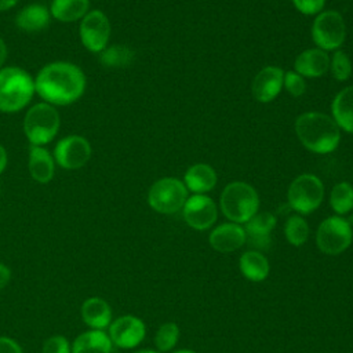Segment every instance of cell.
Listing matches in <instances>:
<instances>
[{
    "mask_svg": "<svg viewBox=\"0 0 353 353\" xmlns=\"http://www.w3.org/2000/svg\"><path fill=\"white\" fill-rule=\"evenodd\" d=\"M87 88V77L80 66L68 61L46 63L34 76V91L52 106H68L79 101Z\"/></svg>",
    "mask_w": 353,
    "mask_h": 353,
    "instance_id": "1",
    "label": "cell"
},
{
    "mask_svg": "<svg viewBox=\"0 0 353 353\" xmlns=\"http://www.w3.org/2000/svg\"><path fill=\"white\" fill-rule=\"evenodd\" d=\"M295 131L305 148L314 153H330L339 143V127L327 114L309 112L295 121Z\"/></svg>",
    "mask_w": 353,
    "mask_h": 353,
    "instance_id": "2",
    "label": "cell"
},
{
    "mask_svg": "<svg viewBox=\"0 0 353 353\" xmlns=\"http://www.w3.org/2000/svg\"><path fill=\"white\" fill-rule=\"evenodd\" d=\"M34 79L19 66H3L0 69V112L17 113L25 109L33 99Z\"/></svg>",
    "mask_w": 353,
    "mask_h": 353,
    "instance_id": "3",
    "label": "cell"
},
{
    "mask_svg": "<svg viewBox=\"0 0 353 353\" xmlns=\"http://www.w3.org/2000/svg\"><path fill=\"white\" fill-rule=\"evenodd\" d=\"M61 127V117L55 106L47 102L32 105L23 116V132L30 145L46 146L52 142Z\"/></svg>",
    "mask_w": 353,
    "mask_h": 353,
    "instance_id": "4",
    "label": "cell"
},
{
    "mask_svg": "<svg viewBox=\"0 0 353 353\" xmlns=\"http://www.w3.org/2000/svg\"><path fill=\"white\" fill-rule=\"evenodd\" d=\"M258 207V193L245 182H232L222 192V212L234 223L248 222L256 214Z\"/></svg>",
    "mask_w": 353,
    "mask_h": 353,
    "instance_id": "5",
    "label": "cell"
},
{
    "mask_svg": "<svg viewBox=\"0 0 353 353\" xmlns=\"http://www.w3.org/2000/svg\"><path fill=\"white\" fill-rule=\"evenodd\" d=\"M188 200L185 185L176 178L156 181L148 193L149 205L160 214H174L183 208Z\"/></svg>",
    "mask_w": 353,
    "mask_h": 353,
    "instance_id": "6",
    "label": "cell"
},
{
    "mask_svg": "<svg viewBox=\"0 0 353 353\" xmlns=\"http://www.w3.org/2000/svg\"><path fill=\"white\" fill-rule=\"evenodd\" d=\"M352 226L341 216H330L324 219L316 234L317 247L327 255L342 254L352 244Z\"/></svg>",
    "mask_w": 353,
    "mask_h": 353,
    "instance_id": "7",
    "label": "cell"
},
{
    "mask_svg": "<svg viewBox=\"0 0 353 353\" xmlns=\"http://www.w3.org/2000/svg\"><path fill=\"white\" fill-rule=\"evenodd\" d=\"M324 188L321 181L312 175L303 174L299 175L290 185L288 189V203L299 214H310L314 211L323 201Z\"/></svg>",
    "mask_w": 353,
    "mask_h": 353,
    "instance_id": "8",
    "label": "cell"
},
{
    "mask_svg": "<svg viewBox=\"0 0 353 353\" xmlns=\"http://www.w3.org/2000/svg\"><path fill=\"white\" fill-rule=\"evenodd\" d=\"M91 143L83 135L70 134L61 138L52 150L55 164L63 170H79L91 159Z\"/></svg>",
    "mask_w": 353,
    "mask_h": 353,
    "instance_id": "9",
    "label": "cell"
},
{
    "mask_svg": "<svg viewBox=\"0 0 353 353\" xmlns=\"http://www.w3.org/2000/svg\"><path fill=\"white\" fill-rule=\"evenodd\" d=\"M79 36L85 50L94 54L102 52L110 39V22L101 10H90L79 25Z\"/></svg>",
    "mask_w": 353,
    "mask_h": 353,
    "instance_id": "10",
    "label": "cell"
},
{
    "mask_svg": "<svg viewBox=\"0 0 353 353\" xmlns=\"http://www.w3.org/2000/svg\"><path fill=\"white\" fill-rule=\"evenodd\" d=\"M346 28L343 18L336 11L321 12L313 22L312 37L321 50H335L345 39Z\"/></svg>",
    "mask_w": 353,
    "mask_h": 353,
    "instance_id": "11",
    "label": "cell"
},
{
    "mask_svg": "<svg viewBox=\"0 0 353 353\" xmlns=\"http://www.w3.org/2000/svg\"><path fill=\"white\" fill-rule=\"evenodd\" d=\"M146 334L143 321L131 314L121 316L110 323L109 338L113 345L121 349H132L138 346Z\"/></svg>",
    "mask_w": 353,
    "mask_h": 353,
    "instance_id": "12",
    "label": "cell"
},
{
    "mask_svg": "<svg viewBox=\"0 0 353 353\" xmlns=\"http://www.w3.org/2000/svg\"><path fill=\"white\" fill-rule=\"evenodd\" d=\"M216 205L204 194L189 197L183 205V218L186 223L196 230H205L216 221Z\"/></svg>",
    "mask_w": 353,
    "mask_h": 353,
    "instance_id": "13",
    "label": "cell"
},
{
    "mask_svg": "<svg viewBox=\"0 0 353 353\" xmlns=\"http://www.w3.org/2000/svg\"><path fill=\"white\" fill-rule=\"evenodd\" d=\"M276 226L274 215L269 212L255 214L248 222H245V241L256 250H268L272 239L270 233Z\"/></svg>",
    "mask_w": 353,
    "mask_h": 353,
    "instance_id": "14",
    "label": "cell"
},
{
    "mask_svg": "<svg viewBox=\"0 0 353 353\" xmlns=\"http://www.w3.org/2000/svg\"><path fill=\"white\" fill-rule=\"evenodd\" d=\"M284 72L276 66L262 69L252 81V95L259 102H270L281 90Z\"/></svg>",
    "mask_w": 353,
    "mask_h": 353,
    "instance_id": "15",
    "label": "cell"
},
{
    "mask_svg": "<svg viewBox=\"0 0 353 353\" xmlns=\"http://www.w3.org/2000/svg\"><path fill=\"white\" fill-rule=\"evenodd\" d=\"M28 170L37 183H48L55 174V160L52 153L44 146H29Z\"/></svg>",
    "mask_w": 353,
    "mask_h": 353,
    "instance_id": "16",
    "label": "cell"
},
{
    "mask_svg": "<svg viewBox=\"0 0 353 353\" xmlns=\"http://www.w3.org/2000/svg\"><path fill=\"white\" fill-rule=\"evenodd\" d=\"M245 243V230L237 223H222L210 234L211 247L222 254L233 252Z\"/></svg>",
    "mask_w": 353,
    "mask_h": 353,
    "instance_id": "17",
    "label": "cell"
},
{
    "mask_svg": "<svg viewBox=\"0 0 353 353\" xmlns=\"http://www.w3.org/2000/svg\"><path fill=\"white\" fill-rule=\"evenodd\" d=\"M50 10L41 3H30L15 15V25L19 30L34 33L46 29L50 23Z\"/></svg>",
    "mask_w": 353,
    "mask_h": 353,
    "instance_id": "18",
    "label": "cell"
},
{
    "mask_svg": "<svg viewBox=\"0 0 353 353\" xmlns=\"http://www.w3.org/2000/svg\"><path fill=\"white\" fill-rule=\"evenodd\" d=\"M81 319L91 330H103L110 325L112 309L105 299L91 296L81 305Z\"/></svg>",
    "mask_w": 353,
    "mask_h": 353,
    "instance_id": "19",
    "label": "cell"
},
{
    "mask_svg": "<svg viewBox=\"0 0 353 353\" xmlns=\"http://www.w3.org/2000/svg\"><path fill=\"white\" fill-rule=\"evenodd\" d=\"M330 58L321 48H310L301 52L295 59V70L306 77H319L327 72Z\"/></svg>",
    "mask_w": 353,
    "mask_h": 353,
    "instance_id": "20",
    "label": "cell"
},
{
    "mask_svg": "<svg viewBox=\"0 0 353 353\" xmlns=\"http://www.w3.org/2000/svg\"><path fill=\"white\" fill-rule=\"evenodd\" d=\"M112 341L102 330L80 334L72 343V353H112Z\"/></svg>",
    "mask_w": 353,
    "mask_h": 353,
    "instance_id": "21",
    "label": "cell"
},
{
    "mask_svg": "<svg viewBox=\"0 0 353 353\" xmlns=\"http://www.w3.org/2000/svg\"><path fill=\"white\" fill-rule=\"evenodd\" d=\"M48 10L59 22H76L90 11V0H52Z\"/></svg>",
    "mask_w": 353,
    "mask_h": 353,
    "instance_id": "22",
    "label": "cell"
},
{
    "mask_svg": "<svg viewBox=\"0 0 353 353\" xmlns=\"http://www.w3.org/2000/svg\"><path fill=\"white\" fill-rule=\"evenodd\" d=\"M240 270L251 281H263L270 270L269 261L259 251H247L240 256Z\"/></svg>",
    "mask_w": 353,
    "mask_h": 353,
    "instance_id": "23",
    "label": "cell"
},
{
    "mask_svg": "<svg viewBox=\"0 0 353 353\" xmlns=\"http://www.w3.org/2000/svg\"><path fill=\"white\" fill-rule=\"evenodd\" d=\"M332 114L338 127L353 132V85L342 90L332 102Z\"/></svg>",
    "mask_w": 353,
    "mask_h": 353,
    "instance_id": "24",
    "label": "cell"
},
{
    "mask_svg": "<svg viewBox=\"0 0 353 353\" xmlns=\"http://www.w3.org/2000/svg\"><path fill=\"white\" fill-rule=\"evenodd\" d=\"M186 186L194 193H204L211 190L216 183V174L212 167L207 164H194L185 174Z\"/></svg>",
    "mask_w": 353,
    "mask_h": 353,
    "instance_id": "25",
    "label": "cell"
},
{
    "mask_svg": "<svg viewBox=\"0 0 353 353\" xmlns=\"http://www.w3.org/2000/svg\"><path fill=\"white\" fill-rule=\"evenodd\" d=\"M134 51L121 44L108 46L102 52H99V61L106 68H123L132 62Z\"/></svg>",
    "mask_w": 353,
    "mask_h": 353,
    "instance_id": "26",
    "label": "cell"
},
{
    "mask_svg": "<svg viewBox=\"0 0 353 353\" xmlns=\"http://www.w3.org/2000/svg\"><path fill=\"white\" fill-rule=\"evenodd\" d=\"M332 210L336 214H346L353 208V186L347 182H341L334 186L330 197Z\"/></svg>",
    "mask_w": 353,
    "mask_h": 353,
    "instance_id": "27",
    "label": "cell"
},
{
    "mask_svg": "<svg viewBox=\"0 0 353 353\" xmlns=\"http://www.w3.org/2000/svg\"><path fill=\"white\" fill-rule=\"evenodd\" d=\"M284 232L288 243L295 247L305 244L309 237V226L306 221L299 215H292L288 218V221L285 222Z\"/></svg>",
    "mask_w": 353,
    "mask_h": 353,
    "instance_id": "28",
    "label": "cell"
},
{
    "mask_svg": "<svg viewBox=\"0 0 353 353\" xmlns=\"http://www.w3.org/2000/svg\"><path fill=\"white\" fill-rule=\"evenodd\" d=\"M178 339L179 327L175 323H165L157 330L154 335V345L159 352H168L176 345Z\"/></svg>",
    "mask_w": 353,
    "mask_h": 353,
    "instance_id": "29",
    "label": "cell"
},
{
    "mask_svg": "<svg viewBox=\"0 0 353 353\" xmlns=\"http://www.w3.org/2000/svg\"><path fill=\"white\" fill-rule=\"evenodd\" d=\"M331 72H332V76L341 81L346 80L350 76L352 65H350L349 57L343 51L338 50L334 54L332 61H331Z\"/></svg>",
    "mask_w": 353,
    "mask_h": 353,
    "instance_id": "30",
    "label": "cell"
},
{
    "mask_svg": "<svg viewBox=\"0 0 353 353\" xmlns=\"http://www.w3.org/2000/svg\"><path fill=\"white\" fill-rule=\"evenodd\" d=\"M41 353H72V345L62 335H52L43 343Z\"/></svg>",
    "mask_w": 353,
    "mask_h": 353,
    "instance_id": "31",
    "label": "cell"
},
{
    "mask_svg": "<svg viewBox=\"0 0 353 353\" xmlns=\"http://www.w3.org/2000/svg\"><path fill=\"white\" fill-rule=\"evenodd\" d=\"M283 84L285 85L287 91L294 95V97H299L303 94L306 85H305V81L301 77V74H298L296 72H287L284 74V79H283Z\"/></svg>",
    "mask_w": 353,
    "mask_h": 353,
    "instance_id": "32",
    "label": "cell"
},
{
    "mask_svg": "<svg viewBox=\"0 0 353 353\" xmlns=\"http://www.w3.org/2000/svg\"><path fill=\"white\" fill-rule=\"evenodd\" d=\"M325 0H292L294 6L302 12V14H316L319 12L323 6H324Z\"/></svg>",
    "mask_w": 353,
    "mask_h": 353,
    "instance_id": "33",
    "label": "cell"
},
{
    "mask_svg": "<svg viewBox=\"0 0 353 353\" xmlns=\"http://www.w3.org/2000/svg\"><path fill=\"white\" fill-rule=\"evenodd\" d=\"M0 353H23V350L15 339L0 336Z\"/></svg>",
    "mask_w": 353,
    "mask_h": 353,
    "instance_id": "34",
    "label": "cell"
},
{
    "mask_svg": "<svg viewBox=\"0 0 353 353\" xmlns=\"http://www.w3.org/2000/svg\"><path fill=\"white\" fill-rule=\"evenodd\" d=\"M11 280V270L4 263H0V290H3Z\"/></svg>",
    "mask_w": 353,
    "mask_h": 353,
    "instance_id": "35",
    "label": "cell"
},
{
    "mask_svg": "<svg viewBox=\"0 0 353 353\" xmlns=\"http://www.w3.org/2000/svg\"><path fill=\"white\" fill-rule=\"evenodd\" d=\"M7 163H8V156H7V150L6 148L0 143V175L4 172V170L7 168Z\"/></svg>",
    "mask_w": 353,
    "mask_h": 353,
    "instance_id": "36",
    "label": "cell"
},
{
    "mask_svg": "<svg viewBox=\"0 0 353 353\" xmlns=\"http://www.w3.org/2000/svg\"><path fill=\"white\" fill-rule=\"evenodd\" d=\"M7 55H8V50H7V44L6 41L0 37V69L3 68L6 59H7Z\"/></svg>",
    "mask_w": 353,
    "mask_h": 353,
    "instance_id": "37",
    "label": "cell"
},
{
    "mask_svg": "<svg viewBox=\"0 0 353 353\" xmlns=\"http://www.w3.org/2000/svg\"><path fill=\"white\" fill-rule=\"evenodd\" d=\"M19 0H0V11H7L18 4Z\"/></svg>",
    "mask_w": 353,
    "mask_h": 353,
    "instance_id": "38",
    "label": "cell"
},
{
    "mask_svg": "<svg viewBox=\"0 0 353 353\" xmlns=\"http://www.w3.org/2000/svg\"><path fill=\"white\" fill-rule=\"evenodd\" d=\"M134 353H160V352H156V350H149V349H143V350H137Z\"/></svg>",
    "mask_w": 353,
    "mask_h": 353,
    "instance_id": "39",
    "label": "cell"
},
{
    "mask_svg": "<svg viewBox=\"0 0 353 353\" xmlns=\"http://www.w3.org/2000/svg\"><path fill=\"white\" fill-rule=\"evenodd\" d=\"M174 353H196V352L189 350V349H182V350H176V352H174Z\"/></svg>",
    "mask_w": 353,
    "mask_h": 353,
    "instance_id": "40",
    "label": "cell"
}]
</instances>
